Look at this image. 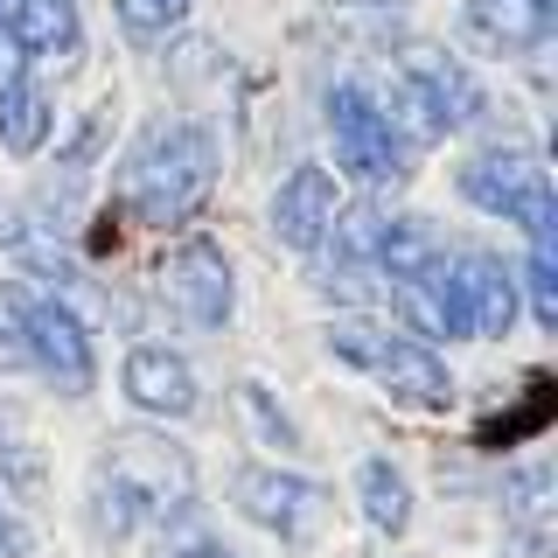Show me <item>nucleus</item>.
Listing matches in <instances>:
<instances>
[{
    "mask_svg": "<svg viewBox=\"0 0 558 558\" xmlns=\"http://www.w3.org/2000/svg\"><path fill=\"white\" fill-rule=\"evenodd\" d=\"M196 510V468L168 433H112L92 468V531L133 537L140 523H182Z\"/></svg>",
    "mask_w": 558,
    "mask_h": 558,
    "instance_id": "nucleus-1",
    "label": "nucleus"
},
{
    "mask_svg": "<svg viewBox=\"0 0 558 558\" xmlns=\"http://www.w3.org/2000/svg\"><path fill=\"white\" fill-rule=\"evenodd\" d=\"M217 189V140L196 119H161V126L140 133V147L119 168V203L133 209L140 223L168 231V223H189Z\"/></svg>",
    "mask_w": 558,
    "mask_h": 558,
    "instance_id": "nucleus-2",
    "label": "nucleus"
},
{
    "mask_svg": "<svg viewBox=\"0 0 558 558\" xmlns=\"http://www.w3.org/2000/svg\"><path fill=\"white\" fill-rule=\"evenodd\" d=\"M328 349H336L342 363H356L363 377H377L398 405H426L433 412V405L453 398L447 363L412 336H391V328H371V322H342V328H328Z\"/></svg>",
    "mask_w": 558,
    "mask_h": 558,
    "instance_id": "nucleus-3",
    "label": "nucleus"
},
{
    "mask_svg": "<svg viewBox=\"0 0 558 558\" xmlns=\"http://www.w3.org/2000/svg\"><path fill=\"white\" fill-rule=\"evenodd\" d=\"M461 196L475 209H488V217H502V223H523L531 238H551V223H558L551 182H545V168H537L523 147L475 154V161L461 168Z\"/></svg>",
    "mask_w": 558,
    "mask_h": 558,
    "instance_id": "nucleus-4",
    "label": "nucleus"
},
{
    "mask_svg": "<svg viewBox=\"0 0 558 558\" xmlns=\"http://www.w3.org/2000/svg\"><path fill=\"white\" fill-rule=\"evenodd\" d=\"M433 287H440V314H447V342L453 336H510L517 322V279L502 258L488 252H461L433 266Z\"/></svg>",
    "mask_w": 558,
    "mask_h": 558,
    "instance_id": "nucleus-5",
    "label": "nucleus"
},
{
    "mask_svg": "<svg viewBox=\"0 0 558 558\" xmlns=\"http://www.w3.org/2000/svg\"><path fill=\"white\" fill-rule=\"evenodd\" d=\"M328 140H336V161L356 182H398L405 174V140L384 119V105L363 84H336L328 92Z\"/></svg>",
    "mask_w": 558,
    "mask_h": 558,
    "instance_id": "nucleus-6",
    "label": "nucleus"
},
{
    "mask_svg": "<svg viewBox=\"0 0 558 558\" xmlns=\"http://www.w3.org/2000/svg\"><path fill=\"white\" fill-rule=\"evenodd\" d=\"M161 293H168V307L182 314L189 328H223V322H231V301H238L231 258H223L209 238L174 244L168 266H161Z\"/></svg>",
    "mask_w": 558,
    "mask_h": 558,
    "instance_id": "nucleus-7",
    "label": "nucleus"
},
{
    "mask_svg": "<svg viewBox=\"0 0 558 558\" xmlns=\"http://www.w3.org/2000/svg\"><path fill=\"white\" fill-rule=\"evenodd\" d=\"M398 77L418 92V105L433 112V126H440V133H461V126H475V119H482L475 70L453 57V49H440V43H405V49H398Z\"/></svg>",
    "mask_w": 558,
    "mask_h": 558,
    "instance_id": "nucleus-8",
    "label": "nucleus"
},
{
    "mask_svg": "<svg viewBox=\"0 0 558 558\" xmlns=\"http://www.w3.org/2000/svg\"><path fill=\"white\" fill-rule=\"evenodd\" d=\"M238 510L252 517L258 531H272V537H287V545H301V537L322 531L328 496H322L307 475H287V468H244V475H238Z\"/></svg>",
    "mask_w": 558,
    "mask_h": 558,
    "instance_id": "nucleus-9",
    "label": "nucleus"
},
{
    "mask_svg": "<svg viewBox=\"0 0 558 558\" xmlns=\"http://www.w3.org/2000/svg\"><path fill=\"white\" fill-rule=\"evenodd\" d=\"M28 371H43L63 398H84V391H92L98 356H92L84 322H77L63 301H35V307H28Z\"/></svg>",
    "mask_w": 558,
    "mask_h": 558,
    "instance_id": "nucleus-10",
    "label": "nucleus"
},
{
    "mask_svg": "<svg viewBox=\"0 0 558 558\" xmlns=\"http://www.w3.org/2000/svg\"><path fill=\"white\" fill-rule=\"evenodd\" d=\"M551 35V0H468L461 43L482 57H523Z\"/></svg>",
    "mask_w": 558,
    "mask_h": 558,
    "instance_id": "nucleus-11",
    "label": "nucleus"
},
{
    "mask_svg": "<svg viewBox=\"0 0 558 558\" xmlns=\"http://www.w3.org/2000/svg\"><path fill=\"white\" fill-rule=\"evenodd\" d=\"M126 398L140 412H154V418H189L196 412V371H189L174 349L140 342L126 356Z\"/></svg>",
    "mask_w": 558,
    "mask_h": 558,
    "instance_id": "nucleus-12",
    "label": "nucleus"
},
{
    "mask_svg": "<svg viewBox=\"0 0 558 558\" xmlns=\"http://www.w3.org/2000/svg\"><path fill=\"white\" fill-rule=\"evenodd\" d=\"M328 217H336V182H328V168H293L287 182H279V196H272L279 244H293V252H322Z\"/></svg>",
    "mask_w": 558,
    "mask_h": 558,
    "instance_id": "nucleus-13",
    "label": "nucleus"
},
{
    "mask_svg": "<svg viewBox=\"0 0 558 558\" xmlns=\"http://www.w3.org/2000/svg\"><path fill=\"white\" fill-rule=\"evenodd\" d=\"M0 28L28 57H70L77 49V0H8V22Z\"/></svg>",
    "mask_w": 558,
    "mask_h": 558,
    "instance_id": "nucleus-14",
    "label": "nucleus"
},
{
    "mask_svg": "<svg viewBox=\"0 0 558 558\" xmlns=\"http://www.w3.org/2000/svg\"><path fill=\"white\" fill-rule=\"evenodd\" d=\"M447 258V244L440 231H433L426 217H384V244H377V272H391V279H418V272H433Z\"/></svg>",
    "mask_w": 558,
    "mask_h": 558,
    "instance_id": "nucleus-15",
    "label": "nucleus"
},
{
    "mask_svg": "<svg viewBox=\"0 0 558 558\" xmlns=\"http://www.w3.org/2000/svg\"><path fill=\"white\" fill-rule=\"evenodd\" d=\"M49 119H57V112H49V92L35 77H14L8 92H0V147L28 161V154L49 140Z\"/></svg>",
    "mask_w": 558,
    "mask_h": 558,
    "instance_id": "nucleus-16",
    "label": "nucleus"
},
{
    "mask_svg": "<svg viewBox=\"0 0 558 558\" xmlns=\"http://www.w3.org/2000/svg\"><path fill=\"white\" fill-rule=\"evenodd\" d=\"M356 488H363V517H371V531L398 537L412 523V488H405V475H398L391 461H363L356 468Z\"/></svg>",
    "mask_w": 558,
    "mask_h": 558,
    "instance_id": "nucleus-17",
    "label": "nucleus"
},
{
    "mask_svg": "<svg viewBox=\"0 0 558 558\" xmlns=\"http://www.w3.org/2000/svg\"><path fill=\"white\" fill-rule=\"evenodd\" d=\"M551 405H558V398H551V377H531V384H523V405H517V412H496V418L475 433V440H482L488 453H502V447L531 440V433H545V426H551Z\"/></svg>",
    "mask_w": 558,
    "mask_h": 558,
    "instance_id": "nucleus-18",
    "label": "nucleus"
},
{
    "mask_svg": "<svg viewBox=\"0 0 558 558\" xmlns=\"http://www.w3.org/2000/svg\"><path fill=\"white\" fill-rule=\"evenodd\" d=\"M322 244H336V258H342V266H377V244H384V209H371V203L336 209V217H328V238H322Z\"/></svg>",
    "mask_w": 558,
    "mask_h": 558,
    "instance_id": "nucleus-19",
    "label": "nucleus"
},
{
    "mask_svg": "<svg viewBox=\"0 0 558 558\" xmlns=\"http://www.w3.org/2000/svg\"><path fill=\"white\" fill-rule=\"evenodd\" d=\"M28 307L35 293L22 279H0V371H28Z\"/></svg>",
    "mask_w": 558,
    "mask_h": 558,
    "instance_id": "nucleus-20",
    "label": "nucleus"
},
{
    "mask_svg": "<svg viewBox=\"0 0 558 558\" xmlns=\"http://www.w3.org/2000/svg\"><path fill=\"white\" fill-rule=\"evenodd\" d=\"M502 502H510V517L523 523V531H531V545H545V517H551V468H523V475H510Z\"/></svg>",
    "mask_w": 558,
    "mask_h": 558,
    "instance_id": "nucleus-21",
    "label": "nucleus"
},
{
    "mask_svg": "<svg viewBox=\"0 0 558 558\" xmlns=\"http://www.w3.org/2000/svg\"><path fill=\"white\" fill-rule=\"evenodd\" d=\"M523 287H531V314H537L545 328H558V252H551V238H531Z\"/></svg>",
    "mask_w": 558,
    "mask_h": 558,
    "instance_id": "nucleus-22",
    "label": "nucleus"
},
{
    "mask_svg": "<svg viewBox=\"0 0 558 558\" xmlns=\"http://www.w3.org/2000/svg\"><path fill=\"white\" fill-rule=\"evenodd\" d=\"M196 8V0H112V14H119V28L140 35V43H154V35H168L182 14Z\"/></svg>",
    "mask_w": 558,
    "mask_h": 558,
    "instance_id": "nucleus-23",
    "label": "nucleus"
},
{
    "mask_svg": "<svg viewBox=\"0 0 558 558\" xmlns=\"http://www.w3.org/2000/svg\"><path fill=\"white\" fill-rule=\"evenodd\" d=\"M0 461L14 468V482H22V488L43 482V468H35V453H28V418H22L14 398H0Z\"/></svg>",
    "mask_w": 558,
    "mask_h": 558,
    "instance_id": "nucleus-24",
    "label": "nucleus"
},
{
    "mask_svg": "<svg viewBox=\"0 0 558 558\" xmlns=\"http://www.w3.org/2000/svg\"><path fill=\"white\" fill-rule=\"evenodd\" d=\"M238 405H244V412H252V418H258V433H266V440H272V447H293V426H287V418H279V412H272V398H266V384H238Z\"/></svg>",
    "mask_w": 558,
    "mask_h": 558,
    "instance_id": "nucleus-25",
    "label": "nucleus"
},
{
    "mask_svg": "<svg viewBox=\"0 0 558 558\" xmlns=\"http://www.w3.org/2000/svg\"><path fill=\"white\" fill-rule=\"evenodd\" d=\"M0 558H28V523L0 502Z\"/></svg>",
    "mask_w": 558,
    "mask_h": 558,
    "instance_id": "nucleus-26",
    "label": "nucleus"
},
{
    "mask_svg": "<svg viewBox=\"0 0 558 558\" xmlns=\"http://www.w3.org/2000/svg\"><path fill=\"white\" fill-rule=\"evenodd\" d=\"M14 77H28V49L22 43H14V35L8 28H0V92H8V84Z\"/></svg>",
    "mask_w": 558,
    "mask_h": 558,
    "instance_id": "nucleus-27",
    "label": "nucleus"
},
{
    "mask_svg": "<svg viewBox=\"0 0 558 558\" xmlns=\"http://www.w3.org/2000/svg\"><path fill=\"white\" fill-rule=\"evenodd\" d=\"M174 558H238V551H223V545H189V551H174Z\"/></svg>",
    "mask_w": 558,
    "mask_h": 558,
    "instance_id": "nucleus-28",
    "label": "nucleus"
},
{
    "mask_svg": "<svg viewBox=\"0 0 558 558\" xmlns=\"http://www.w3.org/2000/svg\"><path fill=\"white\" fill-rule=\"evenodd\" d=\"M523 558H545V545H531V551H523Z\"/></svg>",
    "mask_w": 558,
    "mask_h": 558,
    "instance_id": "nucleus-29",
    "label": "nucleus"
}]
</instances>
